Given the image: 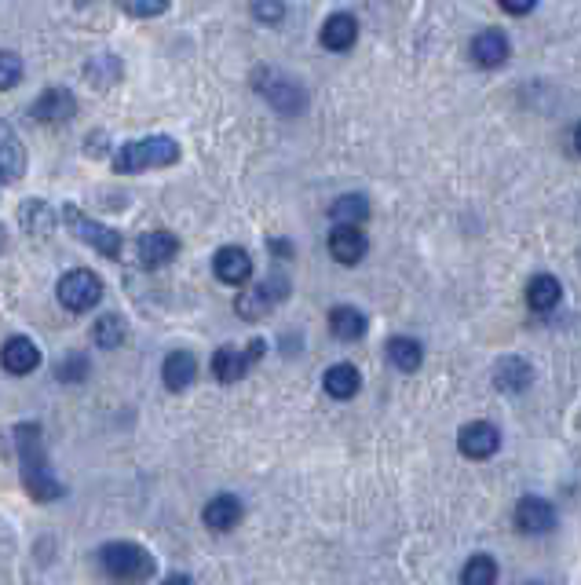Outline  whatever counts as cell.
I'll list each match as a JSON object with an SVG mask.
<instances>
[{"mask_svg":"<svg viewBox=\"0 0 581 585\" xmlns=\"http://www.w3.org/2000/svg\"><path fill=\"white\" fill-rule=\"evenodd\" d=\"M15 443H19V472H22V490L30 494L33 501H55L63 498V483L52 476L48 468V450H44L41 425L30 421V425L15 428Z\"/></svg>","mask_w":581,"mask_h":585,"instance_id":"obj_1","label":"cell"},{"mask_svg":"<svg viewBox=\"0 0 581 585\" xmlns=\"http://www.w3.org/2000/svg\"><path fill=\"white\" fill-rule=\"evenodd\" d=\"M180 143L172 136H147V139H132L125 147H117L110 154V165L121 176H136V172H150V169H169L180 161Z\"/></svg>","mask_w":581,"mask_h":585,"instance_id":"obj_2","label":"cell"},{"mask_svg":"<svg viewBox=\"0 0 581 585\" xmlns=\"http://www.w3.org/2000/svg\"><path fill=\"white\" fill-rule=\"evenodd\" d=\"M99 564H103V571L114 582H125V585L147 582L154 575V556L136 542H106L99 549Z\"/></svg>","mask_w":581,"mask_h":585,"instance_id":"obj_3","label":"cell"},{"mask_svg":"<svg viewBox=\"0 0 581 585\" xmlns=\"http://www.w3.org/2000/svg\"><path fill=\"white\" fill-rule=\"evenodd\" d=\"M59 216H63L66 231L74 234L77 242L92 245V249H96L99 256H106V260H117L121 249H125V238H121L114 227H106V224H99V220H92V216H85L74 202H66L63 209H59Z\"/></svg>","mask_w":581,"mask_h":585,"instance_id":"obj_4","label":"cell"},{"mask_svg":"<svg viewBox=\"0 0 581 585\" xmlns=\"http://www.w3.org/2000/svg\"><path fill=\"white\" fill-rule=\"evenodd\" d=\"M282 300H289V278L282 275V271H275V275H267L264 282H256V286L245 289L242 297L234 300V311H238V319H245V322H260V319H267Z\"/></svg>","mask_w":581,"mask_h":585,"instance_id":"obj_5","label":"cell"},{"mask_svg":"<svg viewBox=\"0 0 581 585\" xmlns=\"http://www.w3.org/2000/svg\"><path fill=\"white\" fill-rule=\"evenodd\" d=\"M253 85H256V92H260V96H264L267 103L278 110V114H286V117L304 114L307 92L296 85L293 77L278 74V70H271V66H260V70L253 74Z\"/></svg>","mask_w":581,"mask_h":585,"instance_id":"obj_6","label":"cell"},{"mask_svg":"<svg viewBox=\"0 0 581 585\" xmlns=\"http://www.w3.org/2000/svg\"><path fill=\"white\" fill-rule=\"evenodd\" d=\"M103 300V278L96 271H88V267H74V271H66L59 278V304L66 311H92Z\"/></svg>","mask_w":581,"mask_h":585,"instance_id":"obj_7","label":"cell"},{"mask_svg":"<svg viewBox=\"0 0 581 585\" xmlns=\"http://www.w3.org/2000/svg\"><path fill=\"white\" fill-rule=\"evenodd\" d=\"M264 351H267V341H260V337H253L245 348H231V344H227V348H216V355H212V373H216V381H223V384L242 381L245 373L264 359Z\"/></svg>","mask_w":581,"mask_h":585,"instance_id":"obj_8","label":"cell"},{"mask_svg":"<svg viewBox=\"0 0 581 585\" xmlns=\"http://www.w3.org/2000/svg\"><path fill=\"white\" fill-rule=\"evenodd\" d=\"M516 531L527 534V538H541V534H552L556 531V509H552L545 498H519L516 505Z\"/></svg>","mask_w":581,"mask_h":585,"instance_id":"obj_9","label":"cell"},{"mask_svg":"<svg viewBox=\"0 0 581 585\" xmlns=\"http://www.w3.org/2000/svg\"><path fill=\"white\" fill-rule=\"evenodd\" d=\"M497 447H501V432H497L490 421H468V425L457 432V450L472 461L494 458Z\"/></svg>","mask_w":581,"mask_h":585,"instance_id":"obj_10","label":"cell"},{"mask_svg":"<svg viewBox=\"0 0 581 585\" xmlns=\"http://www.w3.org/2000/svg\"><path fill=\"white\" fill-rule=\"evenodd\" d=\"M74 114H77V99L70 88H48L30 107V117L41 121V125H66V121H74Z\"/></svg>","mask_w":581,"mask_h":585,"instance_id":"obj_11","label":"cell"},{"mask_svg":"<svg viewBox=\"0 0 581 585\" xmlns=\"http://www.w3.org/2000/svg\"><path fill=\"white\" fill-rule=\"evenodd\" d=\"M329 253H333L337 264L355 267L362 256L370 253V238H366L362 227H355V224H337L333 234H329Z\"/></svg>","mask_w":581,"mask_h":585,"instance_id":"obj_12","label":"cell"},{"mask_svg":"<svg viewBox=\"0 0 581 585\" xmlns=\"http://www.w3.org/2000/svg\"><path fill=\"white\" fill-rule=\"evenodd\" d=\"M212 271L223 286H245L253 278V256L245 253L242 245H223L220 253L212 256Z\"/></svg>","mask_w":581,"mask_h":585,"instance_id":"obj_13","label":"cell"},{"mask_svg":"<svg viewBox=\"0 0 581 585\" xmlns=\"http://www.w3.org/2000/svg\"><path fill=\"white\" fill-rule=\"evenodd\" d=\"M26 176V147L19 143L15 128L0 117V183H19Z\"/></svg>","mask_w":581,"mask_h":585,"instance_id":"obj_14","label":"cell"},{"mask_svg":"<svg viewBox=\"0 0 581 585\" xmlns=\"http://www.w3.org/2000/svg\"><path fill=\"white\" fill-rule=\"evenodd\" d=\"M0 366L11 373V377H26L41 366V348L30 341V337H11L4 348H0Z\"/></svg>","mask_w":581,"mask_h":585,"instance_id":"obj_15","label":"cell"},{"mask_svg":"<svg viewBox=\"0 0 581 585\" xmlns=\"http://www.w3.org/2000/svg\"><path fill=\"white\" fill-rule=\"evenodd\" d=\"M508 55H512L508 33H501V30L476 33V41H472V59H476V66H483V70H497V66L508 63Z\"/></svg>","mask_w":581,"mask_h":585,"instance_id":"obj_16","label":"cell"},{"mask_svg":"<svg viewBox=\"0 0 581 585\" xmlns=\"http://www.w3.org/2000/svg\"><path fill=\"white\" fill-rule=\"evenodd\" d=\"M530 381H534V370H530L527 359H519V355H505V359L494 366V388L505 395H519L527 392Z\"/></svg>","mask_w":581,"mask_h":585,"instance_id":"obj_17","label":"cell"},{"mask_svg":"<svg viewBox=\"0 0 581 585\" xmlns=\"http://www.w3.org/2000/svg\"><path fill=\"white\" fill-rule=\"evenodd\" d=\"M180 253V238L169 231H147L139 238V264L143 267H165Z\"/></svg>","mask_w":581,"mask_h":585,"instance_id":"obj_18","label":"cell"},{"mask_svg":"<svg viewBox=\"0 0 581 585\" xmlns=\"http://www.w3.org/2000/svg\"><path fill=\"white\" fill-rule=\"evenodd\" d=\"M355 37H359V19L351 11H333L322 22V48H329V52H348Z\"/></svg>","mask_w":581,"mask_h":585,"instance_id":"obj_19","label":"cell"},{"mask_svg":"<svg viewBox=\"0 0 581 585\" xmlns=\"http://www.w3.org/2000/svg\"><path fill=\"white\" fill-rule=\"evenodd\" d=\"M242 501L234 498V494H220V498H212L209 505H205V512H201V520H205V527L216 534H227L234 531L238 523H242Z\"/></svg>","mask_w":581,"mask_h":585,"instance_id":"obj_20","label":"cell"},{"mask_svg":"<svg viewBox=\"0 0 581 585\" xmlns=\"http://www.w3.org/2000/svg\"><path fill=\"white\" fill-rule=\"evenodd\" d=\"M198 377V359H194L191 351H169L165 355V366H161V381L169 392H187Z\"/></svg>","mask_w":581,"mask_h":585,"instance_id":"obj_21","label":"cell"},{"mask_svg":"<svg viewBox=\"0 0 581 585\" xmlns=\"http://www.w3.org/2000/svg\"><path fill=\"white\" fill-rule=\"evenodd\" d=\"M329 330H333L337 341L351 344V341H362V337H366L370 322H366V315H362L359 308H351V304H337V308L329 311Z\"/></svg>","mask_w":581,"mask_h":585,"instance_id":"obj_22","label":"cell"},{"mask_svg":"<svg viewBox=\"0 0 581 585\" xmlns=\"http://www.w3.org/2000/svg\"><path fill=\"white\" fill-rule=\"evenodd\" d=\"M322 388H326V395H333V399H355V392L362 388V377L359 370L351 366V362H337V366H329L326 377H322Z\"/></svg>","mask_w":581,"mask_h":585,"instance_id":"obj_23","label":"cell"},{"mask_svg":"<svg viewBox=\"0 0 581 585\" xmlns=\"http://www.w3.org/2000/svg\"><path fill=\"white\" fill-rule=\"evenodd\" d=\"M563 297V286H560V278H552V275H534L527 282V304L534 311H552L556 304H560Z\"/></svg>","mask_w":581,"mask_h":585,"instance_id":"obj_24","label":"cell"},{"mask_svg":"<svg viewBox=\"0 0 581 585\" xmlns=\"http://www.w3.org/2000/svg\"><path fill=\"white\" fill-rule=\"evenodd\" d=\"M329 220H337V224H366L370 220V202H366V194H340L337 202L329 205Z\"/></svg>","mask_w":581,"mask_h":585,"instance_id":"obj_25","label":"cell"},{"mask_svg":"<svg viewBox=\"0 0 581 585\" xmlns=\"http://www.w3.org/2000/svg\"><path fill=\"white\" fill-rule=\"evenodd\" d=\"M19 220L30 234H52L55 231V209L41 198H30V202L19 205Z\"/></svg>","mask_w":581,"mask_h":585,"instance_id":"obj_26","label":"cell"},{"mask_svg":"<svg viewBox=\"0 0 581 585\" xmlns=\"http://www.w3.org/2000/svg\"><path fill=\"white\" fill-rule=\"evenodd\" d=\"M388 359L395 370L402 373H413V370H421V362H424V348L413 337H391L388 341Z\"/></svg>","mask_w":581,"mask_h":585,"instance_id":"obj_27","label":"cell"},{"mask_svg":"<svg viewBox=\"0 0 581 585\" xmlns=\"http://www.w3.org/2000/svg\"><path fill=\"white\" fill-rule=\"evenodd\" d=\"M92 341L99 344V348H121V344L128 341V322L121 319V315H99L96 319V326H92Z\"/></svg>","mask_w":581,"mask_h":585,"instance_id":"obj_28","label":"cell"},{"mask_svg":"<svg viewBox=\"0 0 581 585\" xmlns=\"http://www.w3.org/2000/svg\"><path fill=\"white\" fill-rule=\"evenodd\" d=\"M85 77H88V85L114 88L117 81H121V59H117V55H96V59H88L85 63Z\"/></svg>","mask_w":581,"mask_h":585,"instance_id":"obj_29","label":"cell"},{"mask_svg":"<svg viewBox=\"0 0 581 585\" xmlns=\"http://www.w3.org/2000/svg\"><path fill=\"white\" fill-rule=\"evenodd\" d=\"M461 585H497V564L490 556H472L461 571Z\"/></svg>","mask_w":581,"mask_h":585,"instance_id":"obj_30","label":"cell"},{"mask_svg":"<svg viewBox=\"0 0 581 585\" xmlns=\"http://www.w3.org/2000/svg\"><path fill=\"white\" fill-rule=\"evenodd\" d=\"M114 4L128 15H136V19H158L172 8V0H114Z\"/></svg>","mask_w":581,"mask_h":585,"instance_id":"obj_31","label":"cell"},{"mask_svg":"<svg viewBox=\"0 0 581 585\" xmlns=\"http://www.w3.org/2000/svg\"><path fill=\"white\" fill-rule=\"evenodd\" d=\"M55 377L63 384H77V381H85L88 377V359L81 355V351H70L59 366H55Z\"/></svg>","mask_w":581,"mask_h":585,"instance_id":"obj_32","label":"cell"},{"mask_svg":"<svg viewBox=\"0 0 581 585\" xmlns=\"http://www.w3.org/2000/svg\"><path fill=\"white\" fill-rule=\"evenodd\" d=\"M249 11H253L256 22L278 26V22L286 19V0H249Z\"/></svg>","mask_w":581,"mask_h":585,"instance_id":"obj_33","label":"cell"},{"mask_svg":"<svg viewBox=\"0 0 581 585\" xmlns=\"http://www.w3.org/2000/svg\"><path fill=\"white\" fill-rule=\"evenodd\" d=\"M19 81H22V59L15 52H0V92H11Z\"/></svg>","mask_w":581,"mask_h":585,"instance_id":"obj_34","label":"cell"},{"mask_svg":"<svg viewBox=\"0 0 581 585\" xmlns=\"http://www.w3.org/2000/svg\"><path fill=\"white\" fill-rule=\"evenodd\" d=\"M497 4H501L508 15H527V11L538 8V0H497Z\"/></svg>","mask_w":581,"mask_h":585,"instance_id":"obj_35","label":"cell"},{"mask_svg":"<svg viewBox=\"0 0 581 585\" xmlns=\"http://www.w3.org/2000/svg\"><path fill=\"white\" fill-rule=\"evenodd\" d=\"M271 249H275V256H293V245L286 238H271Z\"/></svg>","mask_w":581,"mask_h":585,"instance_id":"obj_36","label":"cell"},{"mask_svg":"<svg viewBox=\"0 0 581 585\" xmlns=\"http://www.w3.org/2000/svg\"><path fill=\"white\" fill-rule=\"evenodd\" d=\"M161 585H194V582H191V575H169Z\"/></svg>","mask_w":581,"mask_h":585,"instance_id":"obj_37","label":"cell"},{"mask_svg":"<svg viewBox=\"0 0 581 585\" xmlns=\"http://www.w3.org/2000/svg\"><path fill=\"white\" fill-rule=\"evenodd\" d=\"M574 150H578V154H581V125L574 128Z\"/></svg>","mask_w":581,"mask_h":585,"instance_id":"obj_38","label":"cell"},{"mask_svg":"<svg viewBox=\"0 0 581 585\" xmlns=\"http://www.w3.org/2000/svg\"><path fill=\"white\" fill-rule=\"evenodd\" d=\"M4 245H8V231L0 227V253H4Z\"/></svg>","mask_w":581,"mask_h":585,"instance_id":"obj_39","label":"cell"},{"mask_svg":"<svg viewBox=\"0 0 581 585\" xmlns=\"http://www.w3.org/2000/svg\"><path fill=\"white\" fill-rule=\"evenodd\" d=\"M534 585H538V582H534Z\"/></svg>","mask_w":581,"mask_h":585,"instance_id":"obj_40","label":"cell"}]
</instances>
